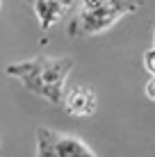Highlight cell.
Instances as JSON below:
<instances>
[{"label": "cell", "mask_w": 155, "mask_h": 157, "mask_svg": "<svg viewBox=\"0 0 155 157\" xmlns=\"http://www.w3.org/2000/svg\"><path fill=\"white\" fill-rule=\"evenodd\" d=\"M144 68L148 71V75H155V46L144 52Z\"/></svg>", "instance_id": "8992f818"}, {"label": "cell", "mask_w": 155, "mask_h": 157, "mask_svg": "<svg viewBox=\"0 0 155 157\" xmlns=\"http://www.w3.org/2000/svg\"><path fill=\"white\" fill-rule=\"evenodd\" d=\"M146 98H148V100L155 98V80H153V78L146 82Z\"/></svg>", "instance_id": "52a82bcc"}, {"label": "cell", "mask_w": 155, "mask_h": 157, "mask_svg": "<svg viewBox=\"0 0 155 157\" xmlns=\"http://www.w3.org/2000/svg\"><path fill=\"white\" fill-rule=\"evenodd\" d=\"M73 68V59L68 57H34L25 62L9 64L5 73L9 78H16L23 82V86L30 94L39 96L52 105H62L64 100V84Z\"/></svg>", "instance_id": "6da1fadb"}, {"label": "cell", "mask_w": 155, "mask_h": 157, "mask_svg": "<svg viewBox=\"0 0 155 157\" xmlns=\"http://www.w3.org/2000/svg\"><path fill=\"white\" fill-rule=\"evenodd\" d=\"M62 102L73 116H91L98 109V98L89 86H73L71 91H64Z\"/></svg>", "instance_id": "277c9868"}, {"label": "cell", "mask_w": 155, "mask_h": 157, "mask_svg": "<svg viewBox=\"0 0 155 157\" xmlns=\"http://www.w3.org/2000/svg\"><path fill=\"white\" fill-rule=\"evenodd\" d=\"M46 132V139H48V146L52 150V157H98L91 150V146L87 141L78 137H71V134H60L55 130H48L44 128Z\"/></svg>", "instance_id": "3957f363"}, {"label": "cell", "mask_w": 155, "mask_h": 157, "mask_svg": "<svg viewBox=\"0 0 155 157\" xmlns=\"http://www.w3.org/2000/svg\"><path fill=\"white\" fill-rule=\"evenodd\" d=\"M71 5L73 2H68V0H32V7H34V14L39 18L41 30H48L57 21H62L68 14Z\"/></svg>", "instance_id": "5b68a950"}, {"label": "cell", "mask_w": 155, "mask_h": 157, "mask_svg": "<svg viewBox=\"0 0 155 157\" xmlns=\"http://www.w3.org/2000/svg\"><path fill=\"white\" fill-rule=\"evenodd\" d=\"M0 12H2V0H0Z\"/></svg>", "instance_id": "ba28073f"}, {"label": "cell", "mask_w": 155, "mask_h": 157, "mask_svg": "<svg viewBox=\"0 0 155 157\" xmlns=\"http://www.w3.org/2000/svg\"><path fill=\"white\" fill-rule=\"evenodd\" d=\"M68 2H73V0H68Z\"/></svg>", "instance_id": "9c48e42d"}, {"label": "cell", "mask_w": 155, "mask_h": 157, "mask_svg": "<svg viewBox=\"0 0 155 157\" xmlns=\"http://www.w3.org/2000/svg\"><path fill=\"white\" fill-rule=\"evenodd\" d=\"M139 0H80V12L71 21V36H96L110 30L119 18L137 12Z\"/></svg>", "instance_id": "7a4b0ae2"}]
</instances>
